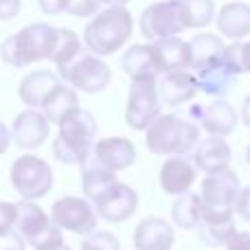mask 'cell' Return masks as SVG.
Instances as JSON below:
<instances>
[{"label":"cell","instance_id":"cell-36","mask_svg":"<svg viewBox=\"0 0 250 250\" xmlns=\"http://www.w3.org/2000/svg\"><path fill=\"white\" fill-rule=\"evenodd\" d=\"M0 250H26V242L22 239V235L16 233V229L9 233L0 235Z\"/></svg>","mask_w":250,"mask_h":250},{"label":"cell","instance_id":"cell-10","mask_svg":"<svg viewBox=\"0 0 250 250\" xmlns=\"http://www.w3.org/2000/svg\"><path fill=\"white\" fill-rule=\"evenodd\" d=\"M51 222L55 226H60L62 230H68L75 235H88L92 230H97V215L95 207L90 204V200L83 198H73V195H66V198L57 200L51 208Z\"/></svg>","mask_w":250,"mask_h":250},{"label":"cell","instance_id":"cell-12","mask_svg":"<svg viewBox=\"0 0 250 250\" xmlns=\"http://www.w3.org/2000/svg\"><path fill=\"white\" fill-rule=\"evenodd\" d=\"M239 178L235 171L224 169L217 173H207L202 180V202L207 207L220 208V211H235V202L239 195Z\"/></svg>","mask_w":250,"mask_h":250},{"label":"cell","instance_id":"cell-38","mask_svg":"<svg viewBox=\"0 0 250 250\" xmlns=\"http://www.w3.org/2000/svg\"><path fill=\"white\" fill-rule=\"evenodd\" d=\"M40 9L48 16H57V13H66V7H68V0H38Z\"/></svg>","mask_w":250,"mask_h":250},{"label":"cell","instance_id":"cell-18","mask_svg":"<svg viewBox=\"0 0 250 250\" xmlns=\"http://www.w3.org/2000/svg\"><path fill=\"white\" fill-rule=\"evenodd\" d=\"M198 178L193 160L187 156H169L160 167V189L169 195H182L193 187Z\"/></svg>","mask_w":250,"mask_h":250},{"label":"cell","instance_id":"cell-6","mask_svg":"<svg viewBox=\"0 0 250 250\" xmlns=\"http://www.w3.org/2000/svg\"><path fill=\"white\" fill-rule=\"evenodd\" d=\"M57 75H60L62 82L73 86L75 90L88 92V95L104 92L110 86V79H112L110 66L104 60H99V55L86 51H82L66 66H60Z\"/></svg>","mask_w":250,"mask_h":250},{"label":"cell","instance_id":"cell-4","mask_svg":"<svg viewBox=\"0 0 250 250\" xmlns=\"http://www.w3.org/2000/svg\"><path fill=\"white\" fill-rule=\"evenodd\" d=\"M132 13L125 7H108L92 16L83 31V44L90 53L104 57L121 51L132 35Z\"/></svg>","mask_w":250,"mask_h":250},{"label":"cell","instance_id":"cell-19","mask_svg":"<svg viewBox=\"0 0 250 250\" xmlns=\"http://www.w3.org/2000/svg\"><path fill=\"white\" fill-rule=\"evenodd\" d=\"M191 154H193L195 169H202L204 173H217L229 169L230 156H233L224 136H213V134L198 141V145H195V149Z\"/></svg>","mask_w":250,"mask_h":250},{"label":"cell","instance_id":"cell-9","mask_svg":"<svg viewBox=\"0 0 250 250\" xmlns=\"http://www.w3.org/2000/svg\"><path fill=\"white\" fill-rule=\"evenodd\" d=\"M182 29H185V20H182L180 0L154 2L141 16V33L151 42L173 38V35L182 33Z\"/></svg>","mask_w":250,"mask_h":250},{"label":"cell","instance_id":"cell-37","mask_svg":"<svg viewBox=\"0 0 250 250\" xmlns=\"http://www.w3.org/2000/svg\"><path fill=\"white\" fill-rule=\"evenodd\" d=\"M235 211L239 213V217H244L246 222H250V187L239 191L237 202H235Z\"/></svg>","mask_w":250,"mask_h":250},{"label":"cell","instance_id":"cell-8","mask_svg":"<svg viewBox=\"0 0 250 250\" xmlns=\"http://www.w3.org/2000/svg\"><path fill=\"white\" fill-rule=\"evenodd\" d=\"M160 99L156 90V79H138L132 82L127 97V108H125V123L132 129H147L160 117Z\"/></svg>","mask_w":250,"mask_h":250},{"label":"cell","instance_id":"cell-25","mask_svg":"<svg viewBox=\"0 0 250 250\" xmlns=\"http://www.w3.org/2000/svg\"><path fill=\"white\" fill-rule=\"evenodd\" d=\"M237 121H239V117L233 105L224 99H215L213 104L204 105L200 125H202L204 132L213 134V136H229V134L235 132Z\"/></svg>","mask_w":250,"mask_h":250},{"label":"cell","instance_id":"cell-33","mask_svg":"<svg viewBox=\"0 0 250 250\" xmlns=\"http://www.w3.org/2000/svg\"><path fill=\"white\" fill-rule=\"evenodd\" d=\"M79 250H121V244L108 230H92L82 239Z\"/></svg>","mask_w":250,"mask_h":250},{"label":"cell","instance_id":"cell-21","mask_svg":"<svg viewBox=\"0 0 250 250\" xmlns=\"http://www.w3.org/2000/svg\"><path fill=\"white\" fill-rule=\"evenodd\" d=\"M156 55V64L163 73H171V70H187L191 68V48L189 42L180 40L178 35L165 40H156L151 44Z\"/></svg>","mask_w":250,"mask_h":250},{"label":"cell","instance_id":"cell-27","mask_svg":"<svg viewBox=\"0 0 250 250\" xmlns=\"http://www.w3.org/2000/svg\"><path fill=\"white\" fill-rule=\"evenodd\" d=\"M77 105H79L77 90H75L73 86H68V83L62 82L60 86L53 88V92L46 97V99H44L40 112L48 119V123H55L57 125L62 119H64L66 112H70V110L77 108Z\"/></svg>","mask_w":250,"mask_h":250},{"label":"cell","instance_id":"cell-29","mask_svg":"<svg viewBox=\"0 0 250 250\" xmlns=\"http://www.w3.org/2000/svg\"><path fill=\"white\" fill-rule=\"evenodd\" d=\"M176 202L171 207V217L173 224L180 229H195L200 220V193H187L176 195Z\"/></svg>","mask_w":250,"mask_h":250},{"label":"cell","instance_id":"cell-3","mask_svg":"<svg viewBox=\"0 0 250 250\" xmlns=\"http://www.w3.org/2000/svg\"><path fill=\"white\" fill-rule=\"evenodd\" d=\"M200 141V125L178 114H160L145 129V145L156 156H189Z\"/></svg>","mask_w":250,"mask_h":250},{"label":"cell","instance_id":"cell-30","mask_svg":"<svg viewBox=\"0 0 250 250\" xmlns=\"http://www.w3.org/2000/svg\"><path fill=\"white\" fill-rule=\"evenodd\" d=\"M185 29H204L215 16L213 0H180Z\"/></svg>","mask_w":250,"mask_h":250},{"label":"cell","instance_id":"cell-20","mask_svg":"<svg viewBox=\"0 0 250 250\" xmlns=\"http://www.w3.org/2000/svg\"><path fill=\"white\" fill-rule=\"evenodd\" d=\"M176 235L169 222L163 217H147L134 229V248L136 250H171Z\"/></svg>","mask_w":250,"mask_h":250},{"label":"cell","instance_id":"cell-31","mask_svg":"<svg viewBox=\"0 0 250 250\" xmlns=\"http://www.w3.org/2000/svg\"><path fill=\"white\" fill-rule=\"evenodd\" d=\"M83 51L82 40L77 38V33L70 29H57V42H55V51L51 55V62L60 68L66 66L68 62H73L79 53Z\"/></svg>","mask_w":250,"mask_h":250},{"label":"cell","instance_id":"cell-45","mask_svg":"<svg viewBox=\"0 0 250 250\" xmlns=\"http://www.w3.org/2000/svg\"><path fill=\"white\" fill-rule=\"evenodd\" d=\"M246 160H248V165H250V145H248V149H246Z\"/></svg>","mask_w":250,"mask_h":250},{"label":"cell","instance_id":"cell-16","mask_svg":"<svg viewBox=\"0 0 250 250\" xmlns=\"http://www.w3.org/2000/svg\"><path fill=\"white\" fill-rule=\"evenodd\" d=\"M156 90H158L160 104L178 108L198 95V79L189 70H171V73H163V77L156 79Z\"/></svg>","mask_w":250,"mask_h":250},{"label":"cell","instance_id":"cell-26","mask_svg":"<svg viewBox=\"0 0 250 250\" xmlns=\"http://www.w3.org/2000/svg\"><path fill=\"white\" fill-rule=\"evenodd\" d=\"M217 31L230 40H242L250 33V7L246 2H229L217 13Z\"/></svg>","mask_w":250,"mask_h":250},{"label":"cell","instance_id":"cell-15","mask_svg":"<svg viewBox=\"0 0 250 250\" xmlns=\"http://www.w3.org/2000/svg\"><path fill=\"white\" fill-rule=\"evenodd\" d=\"M92 158L101 167L119 173V171L129 169L136 163V147H134V143L129 138H123V136L101 138L92 147Z\"/></svg>","mask_w":250,"mask_h":250},{"label":"cell","instance_id":"cell-24","mask_svg":"<svg viewBox=\"0 0 250 250\" xmlns=\"http://www.w3.org/2000/svg\"><path fill=\"white\" fill-rule=\"evenodd\" d=\"M121 66L125 73L132 77V82H138V79H158L160 75L151 44H134V46H129L123 53Z\"/></svg>","mask_w":250,"mask_h":250},{"label":"cell","instance_id":"cell-13","mask_svg":"<svg viewBox=\"0 0 250 250\" xmlns=\"http://www.w3.org/2000/svg\"><path fill=\"white\" fill-rule=\"evenodd\" d=\"M51 123L40 110H24L13 119L11 125V143L18 149H38L46 143Z\"/></svg>","mask_w":250,"mask_h":250},{"label":"cell","instance_id":"cell-17","mask_svg":"<svg viewBox=\"0 0 250 250\" xmlns=\"http://www.w3.org/2000/svg\"><path fill=\"white\" fill-rule=\"evenodd\" d=\"M195 79H198V90L215 99H224L237 86V73L222 57L195 70Z\"/></svg>","mask_w":250,"mask_h":250},{"label":"cell","instance_id":"cell-32","mask_svg":"<svg viewBox=\"0 0 250 250\" xmlns=\"http://www.w3.org/2000/svg\"><path fill=\"white\" fill-rule=\"evenodd\" d=\"M222 60H224L237 75L250 73V42H246V44L233 42V44H229V46H224Z\"/></svg>","mask_w":250,"mask_h":250},{"label":"cell","instance_id":"cell-44","mask_svg":"<svg viewBox=\"0 0 250 250\" xmlns=\"http://www.w3.org/2000/svg\"><path fill=\"white\" fill-rule=\"evenodd\" d=\"M51 250H73L70 246H66V244H62V246H57V248H51Z\"/></svg>","mask_w":250,"mask_h":250},{"label":"cell","instance_id":"cell-28","mask_svg":"<svg viewBox=\"0 0 250 250\" xmlns=\"http://www.w3.org/2000/svg\"><path fill=\"white\" fill-rule=\"evenodd\" d=\"M191 48V68L198 70L211 62L220 60L224 53V42L213 33H198L193 40H189Z\"/></svg>","mask_w":250,"mask_h":250},{"label":"cell","instance_id":"cell-41","mask_svg":"<svg viewBox=\"0 0 250 250\" xmlns=\"http://www.w3.org/2000/svg\"><path fill=\"white\" fill-rule=\"evenodd\" d=\"M9 145H11V129L0 121V156L9 149Z\"/></svg>","mask_w":250,"mask_h":250},{"label":"cell","instance_id":"cell-23","mask_svg":"<svg viewBox=\"0 0 250 250\" xmlns=\"http://www.w3.org/2000/svg\"><path fill=\"white\" fill-rule=\"evenodd\" d=\"M62 79L60 75L51 73V70H33L29 73L18 86V95H20L22 104L29 105L33 110H40L48 95L53 92V88L60 86Z\"/></svg>","mask_w":250,"mask_h":250},{"label":"cell","instance_id":"cell-1","mask_svg":"<svg viewBox=\"0 0 250 250\" xmlns=\"http://www.w3.org/2000/svg\"><path fill=\"white\" fill-rule=\"evenodd\" d=\"M55 141H53V156L62 165H82L90 156L97 138V119L83 108H73L64 114L60 123Z\"/></svg>","mask_w":250,"mask_h":250},{"label":"cell","instance_id":"cell-40","mask_svg":"<svg viewBox=\"0 0 250 250\" xmlns=\"http://www.w3.org/2000/svg\"><path fill=\"white\" fill-rule=\"evenodd\" d=\"M226 250H250V233H239L237 237L226 246Z\"/></svg>","mask_w":250,"mask_h":250},{"label":"cell","instance_id":"cell-42","mask_svg":"<svg viewBox=\"0 0 250 250\" xmlns=\"http://www.w3.org/2000/svg\"><path fill=\"white\" fill-rule=\"evenodd\" d=\"M242 121L246 123V127H250V95L244 99V105H242Z\"/></svg>","mask_w":250,"mask_h":250},{"label":"cell","instance_id":"cell-34","mask_svg":"<svg viewBox=\"0 0 250 250\" xmlns=\"http://www.w3.org/2000/svg\"><path fill=\"white\" fill-rule=\"evenodd\" d=\"M101 9V0H68L66 13L75 18H90L95 13H99Z\"/></svg>","mask_w":250,"mask_h":250},{"label":"cell","instance_id":"cell-39","mask_svg":"<svg viewBox=\"0 0 250 250\" xmlns=\"http://www.w3.org/2000/svg\"><path fill=\"white\" fill-rule=\"evenodd\" d=\"M22 0H0V20H11L20 13Z\"/></svg>","mask_w":250,"mask_h":250},{"label":"cell","instance_id":"cell-7","mask_svg":"<svg viewBox=\"0 0 250 250\" xmlns=\"http://www.w3.org/2000/svg\"><path fill=\"white\" fill-rule=\"evenodd\" d=\"M9 178H11V187L18 195H22V200H40L53 189L51 165L33 154H24L13 160Z\"/></svg>","mask_w":250,"mask_h":250},{"label":"cell","instance_id":"cell-11","mask_svg":"<svg viewBox=\"0 0 250 250\" xmlns=\"http://www.w3.org/2000/svg\"><path fill=\"white\" fill-rule=\"evenodd\" d=\"M235 211H220V208L207 207L200 198V220L195 229L200 230V239L208 246H229L242 230L233 222Z\"/></svg>","mask_w":250,"mask_h":250},{"label":"cell","instance_id":"cell-14","mask_svg":"<svg viewBox=\"0 0 250 250\" xmlns=\"http://www.w3.org/2000/svg\"><path fill=\"white\" fill-rule=\"evenodd\" d=\"M138 208V195L129 185L117 182L99 202L95 204V211L99 217L112 224H121V222L129 220Z\"/></svg>","mask_w":250,"mask_h":250},{"label":"cell","instance_id":"cell-35","mask_svg":"<svg viewBox=\"0 0 250 250\" xmlns=\"http://www.w3.org/2000/svg\"><path fill=\"white\" fill-rule=\"evenodd\" d=\"M16 229V204L0 202V235Z\"/></svg>","mask_w":250,"mask_h":250},{"label":"cell","instance_id":"cell-22","mask_svg":"<svg viewBox=\"0 0 250 250\" xmlns=\"http://www.w3.org/2000/svg\"><path fill=\"white\" fill-rule=\"evenodd\" d=\"M82 189L86 200H90L92 204H97L114 185H117V173L110 171V169L101 167L95 158H92V151L82 165Z\"/></svg>","mask_w":250,"mask_h":250},{"label":"cell","instance_id":"cell-2","mask_svg":"<svg viewBox=\"0 0 250 250\" xmlns=\"http://www.w3.org/2000/svg\"><path fill=\"white\" fill-rule=\"evenodd\" d=\"M57 42V29L46 22H33L9 35L0 44V57L13 68H24L35 62L51 60Z\"/></svg>","mask_w":250,"mask_h":250},{"label":"cell","instance_id":"cell-5","mask_svg":"<svg viewBox=\"0 0 250 250\" xmlns=\"http://www.w3.org/2000/svg\"><path fill=\"white\" fill-rule=\"evenodd\" d=\"M16 233L35 250H51L64 244L62 229L53 224L35 200H20L16 204Z\"/></svg>","mask_w":250,"mask_h":250},{"label":"cell","instance_id":"cell-43","mask_svg":"<svg viewBox=\"0 0 250 250\" xmlns=\"http://www.w3.org/2000/svg\"><path fill=\"white\" fill-rule=\"evenodd\" d=\"M129 0H101V4H108V7H125Z\"/></svg>","mask_w":250,"mask_h":250}]
</instances>
